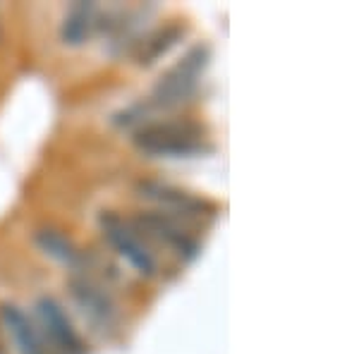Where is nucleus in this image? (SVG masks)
Instances as JSON below:
<instances>
[{"label":"nucleus","instance_id":"obj_1","mask_svg":"<svg viewBox=\"0 0 359 354\" xmlns=\"http://www.w3.org/2000/svg\"><path fill=\"white\" fill-rule=\"evenodd\" d=\"M208 57H211V53H208L206 46H194L175 67H170L158 79V84L154 86L151 101L127 110L115 123L125 127L144 123V115H149V110H172L182 106V103H187L196 94V89H199V79L208 65Z\"/></svg>","mask_w":359,"mask_h":354},{"label":"nucleus","instance_id":"obj_2","mask_svg":"<svg viewBox=\"0 0 359 354\" xmlns=\"http://www.w3.org/2000/svg\"><path fill=\"white\" fill-rule=\"evenodd\" d=\"M206 130L192 120L177 123H149L135 132V147L154 158H192L208 151L204 144Z\"/></svg>","mask_w":359,"mask_h":354},{"label":"nucleus","instance_id":"obj_3","mask_svg":"<svg viewBox=\"0 0 359 354\" xmlns=\"http://www.w3.org/2000/svg\"><path fill=\"white\" fill-rule=\"evenodd\" d=\"M137 191L142 199L151 201L161 208L163 213H177V216H187V218H201V216H213L216 208L213 204H208L206 199L192 194V191H184L180 187L165 182H154V179H144L137 184Z\"/></svg>","mask_w":359,"mask_h":354},{"label":"nucleus","instance_id":"obj_4","mask_svg":"<svg viewBox=\"0 0 359 354\" xmlns=\"http://www.w3.org/2000/svg\"><path fill=\"white\" fill-rule=\"evenodd\" d=\"M98 225H101L106 240L115 247V252H118L125 261H130L132 268L139 271L142 275H149V278L154 275L156 273L154 254L144 247V242L137 237V232L132 230L123 218L106 211V213H101V218H98Z\"/></svg>","mask_w":359,"mask_h":354},{"label":"nucleus","instance_id":"obj_5","mask_svg":"<svg viewBox=\"0 0 359 354\" xmlns=\"http://www.w3.org/2000/svg\"><path fill=\"white\" fill-rule=\"evenodd\" d=\"M137 225L147 232L149 237H154L156 242L165 245L170 252H175L180 259L192 261L199 254V245L182 225L177 223L172 216H168L163 211H147L139 213Z\"/></svg>","mask_w":359,"mask_h":354},{"label":"nucleus","instance_id":"obj_6","mask_svg":"<svg viewBox=\"0 0 359 354\" xmlns=\"http://www.w3.org/2000/svg\"><path fill=\"white\" fill-rule=\"evenodd\" d=\"M69 290H72V297L79 304V309L84 311V316L94 323L96 328L106 330L113 328L115 323V301L111 294L106 292L94 278L77 275L69 280Z\"/></svg>","mask_w":359,"mask_h":354},{"label":"nucleus","instance_id":"obj_7","mask_svg":"<svg viewBox=\"0 0 359 354\" xmlns=\"http://www.w3.org/2000/svg\"><path fill=\"white\" fill-rule=\"evenodd\" d=\"M36 309H39V316H41V321L46 326V333L50 335V340H53V345L57 350L65 352V354H84L82 338H79L77 330L72 328L67 313L62 311V306L57 304L55 299L41 297L36 304Z\"/></svg>","mask_w":359,"mask_h":354},{"label":"nucleus","instance_id":"obj_8","mask_svg":"<svg viewBox=\"0 0 359 354\" xmlns=\"http://www.w3.org/2000/svg\"><path fill=\"white\" fill-rule=\"evenodd\" d=\"M0 318H3L5 328L13 335L17 350L20 354H46V347L41 338H39V330L34 328V323L27 318V313L15 304H3L0 306Z\"/></svg>","mask_w":359,"mask_h":354},{"label":"nucleus","instance_id":"obj_9","mask_svg":"<svg viewBox=\"0 0 359 354\" xmlns=\"http://www.w3.org/2000/svg\"><path fill=\"white\" fill-rule=\"evenodd\" d=\"M96 27V5L94 3H74L67 10L65 22L60 27V39L65 46H82L89 39L91 29Z\"/></svg>","mask_w":359,"mask_h":354},{"label":"nucleus","instance_id":"obj_10","mask_svg":"<svg viewBox=\"0 0 359 354\" xmlns=\"http://www.w3.org/2000/svg\"><path fill=\"white\" fill-rule=\"evenodd\" d=\"M184 36V27H180V25H170V27H165V29H161V32H156L151 39H147L142 46V50H139V65H144V67H149V65H154L158 57H163L168 50L172 48V46H177L180 39Z\"/></svg>","mask_w":359,"mask_h":354},{"label":"nucleus","instance_id":"obj_11","mask_svg":"<svg viewBox=\"0 0 359 354\" xmlns=\"http://www.w3.org/2000/svg\"><path fill=\"white\" fill-rule=\"evenodd\" d=\"M36 245L41 247L43 254H48V257H53L55 261H60V264H67V266H77L79 264V252L77 247L72 245V242L67 240L62 232L57 230H50V228H43L36 232Z\"/></svg>","mask_w":359,"mask_h":354},{"label":"nucleus","instance_id":"obj_12","mask_svg":"<svg viewBox=\"0 0 359 354\" xmlns=\"http://www.w3.org/2000/svg\"><path fill=\"white\" fill-rule=\"evenodd\" d=\"M0 354H5V350H3V345H0Z\"/></svg>","mask_w":359,"mask_h":354}]
</instances>
